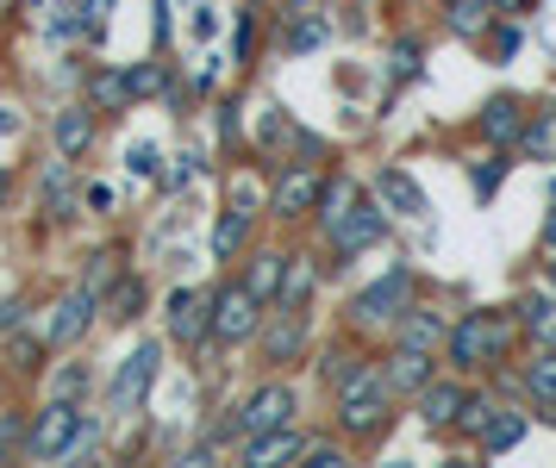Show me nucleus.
<instances>
[{"instance_id":"1","label":"nucleus","mask_w":556,"mask_h":468,"mask_svg":"<svg viewBox=\"0 0 556 468\" xmlns=\"http://www.w3.org/2000/svg\"><path fill=\"white\" fill-rule=\"evenodd\" d=\"M94 438H101V419L94 413H81L70 400H51L38 413V425L26 431V456H38V463H76Z\"/></svg>"},{"instance_id":"2","label":"nucleus","mask_w":556,"mask_h":468,"mask_svg":"<svg viewBox=\"0 0 556 468\" xmlns=\"http://www.w3.org/2000/svg\"><path fill=\"white\" fill-rule=\"evenodd\" d=\"M394 413V381L388 369H351L338 381V425L351 431V438H376L381 425Z\"/></svg>"},{"instance_id":"3","label":"nucleus","mask_w":556,"mask_h":468,"mask_svg":"<svg viewBox=\"0 0 556 468\" xmlns=\"http://www.w3.org/2000/svg\"><path fill=\"white\" fill-rule=\"evenodd\" d=\"M326 244L338 250V256H356V250H369L388 231V219H381V206H369V200H356V188L344 181V188H326Z\"/></svg>"},{"instance_id":"4","label":"nucleus","mask_w":556,"mask_h":468,"mask_svg":"<svg viewBox=\"0 0 556 468\" xmlns=\"http://www.w3.org/2000/svg\"><path fill=\"white\" fill-rule=\"evenodd\" d=\"M506 338H513V325L501 313H463L451 325V363L456 369H494V356L506 350Z\"/></svg>"},{"instance_id":"5","label":"nucleus","mask_w":556,"mask_h":468,"mask_svg":"<svg viewBox=\"0 0 556 468\" xmlns=\"http://www.w3.org/2000/svg\"><path fill=\"white\" fill-rule=\"evenodd\" d=\"M406 306H413V269L394 263L381 281H369V288L356 294V319L363 325H388V319H401Z\"/></svg>"},{"instance_id":"6","label":"nucleus","mask_w":556,"mask_h":468,"mask_svg":"<svg viewBox=\"0 0 556 468\" xmlns=\"http://www.w3.org/2000/svg\"><path fill=\"white\" fill-rule=\"evenodd\" d=\"M256 319H263V294H256L251 281H238V288H226V294L213 300V338L219 344H244L256 331Z\"/></svg>"},{"instance_id":"7","label":"nucleus","mask_w":556,"mask_h":468,"mask_svg":"<svg viewBox=\"0 0 556 468\" xmlns=\"http://www.w3.org/2000/svg\"><path fill=\"white\" fill-rule=\"evenodd\" d=\"M281 425H294V388H288V381H263V388L238 406V431H244V438H263V431H281Z\"/></svg>"},{"instance_id":"8","label":"nucleus","mask_w":556,"mask_h":468,"mask_svg":"<svg viewBox=\"0 0 556 468\" xmlns=\"http://www.w3.org/2000/svg\"><path fill=\"white\" fill-rule=\"evenodd\" d=\"M156 363H163V344H138V350H126V363L113 369V388H106L119 413H131L138 400L151 394V381H156Z\"/></svg>"},{"instance_id":"9","label":"nucleus","mask_w":556,"mask_h":468,"mask_svg":"<svg viewBox=\"0 0 556 468\" xmlns=\"http://www.w3.org/2000/svg\"><path fill=\"white\" fill-rule=\"evenodd\" d=\"M376 200L388 206V213H401V219H426V213H431V206H426V188H419L406 169H381V175H376Z\"/></svg>"},{"instance_id":"10","label":"nucleus","mask_w":556,"mask_h":468,"mask_svg":"<svg viewBox=\"0 0 556 468\" xmlns=\"http://www.w3.org/2000/svg\"><path fill=\"white\" fill-rule=\"evenodd\" d=\"M94 306H101V300H94V281H81L76 294L56 306V319L45 325V338H51V344H76L81 331H88V319H94Z\"/></svg>"},{"instance_id":"11","label":"nucleus","mask_w":556,"mask_h":468,"mask_svg":"<svg viewBox=\"0 0 556 468\" xmlns=\"http://www.w3.org/2000/svg\"><path fill=\"white\" fill-rule=\"evenodd\" d=\"M169 331H176L181 344H201L206 331H213V300L194 294V288H181V294L169 300Z\"/></svg>"},{"instance_id":"12","label":"nucleus","mask_w":556,"mask_h":468,"mask_svg":"<svg viewBox=\"0 0 556 468\" xmlns=\"http://www.w3.org/2000/svg\"><path fill=\"white\" fill-rule=\"evenodd\" d=\"M306 450V438L294 425H281V431H263V438H244V463L251 468H276V463H294Z\"/></svg>"},{"instance_id":"13","label":"nucleus","mask_w":556,"mask_h":468,"mask_svg":"<svg viewBox=\"0 0 556 468\" xmlns=\"http://www.w3.org/2000/svg\"><path fill=\"white\" fill-rule=\"evenodd\" d=\"M463 388H456V381H438V375H431L426 388H419V419L431 425V431H438V425H456L463 419Z\"/></svg>"},{"instance_id":"14","label":"nucleus","mask_w":556,"mask_h":468,"mask_svg":"<svg viewBox=\"0 0 556 468\" xmlns=\"http://www.w3.org/2000/svg\"><path fill=\"white\" fill-rule=\"evenodd\" d=\"M388 381H394V394H419V388L431 381V350L401 344L394 350V363H388Z\"/></svg>"},{"instance_id":"15","label":"nucleus","mask_w":556,"mask_h":468,"mask_svg":"<svg viewBox=\"0 0 556 468\" xmlns=\"http://www.w3.org/2000/svg\"><path fill=\"white\" fill-rule=\"evenodd\" d=\"M481 138H494V144H519V131H526V113H519V100H488L481 106Z\"/></svg>"},{"instance_id":"16","label":"nucleus","mask_w":556,"mask_h":468,"mask_svg":"<svg viewBox=\"0 0 556 468\" xmlns=\"http://www.w3.org/2000/svg\"><path fill=\"white\" fill-rule=\"evenodd\" d=\"M313 200H319V175H313V169H288V175L276 181V213H281V219L306 213Z\"/></svg>"},{"instance_id":"17","label":"nucleus","mask_w":556,"mask_h":468,"mask_svg":"<svg viewBox=\"0 0 556 468\" xmlns=\"http://www.w3.org/2000/svg\"><path fill=\"white\" fill-rule=\"evenodd\" d=\"M394 325H401V344H419V350H438V344H444V319H438L431 306H406Z\"/></svg>"},{"instance_id":"18","label":"nucleus","mask_w":556,"mask_h":468,"mask_svg":"<svg viewBox=\"0 0 556 468\" xmlns=\"http://www.w3.org/2000/svg\"><path fill=\"white\" fill-rule=\"evenodd\" d=\"M526 394L544 406V413H556V344L551 350H538L526 363Z\"/></svg>"},{"instance_id":"19","label":"nucleus","mask_w":556,"mask_h":468,"mask_svg":"<svg viewBox=\"0 0 556 468\" xmlns=\"http://www.w3.org/2000/svg\"><path fill=\"white\" fill-rule=\"evenodd\" d=\"M519 150H526L531 163H556V106H544L538 119H526V131H519Z\"/></svg>"},{"instance_id":"20","label":"nucleus","mask_w":556,"mask_h":468,"mask_svg":"<svg viewBox=\"0 0 556 468\" xmlns=\"http://www.w3.org/2000/svg\"><path fill=\"white\" fill-rule=\"evenodd\" d=\"M519 325H526L538 344H556V288H551V294L519 300Z\"/></svg>"},{"instance_id":"21","label":"nucleus","mask_w":556,"mask_h":468,"mask_svg":"<svg viewBox=\"0 0 556 468\" xmlns=\"http://www.w3.org/2000/svg\"><path fill=\"white\" fill-rule=\"evenodd\" d=\"M88 144H94V113H63L56 119V150L63 156H81Z\"/></svg>"},{"instance_id":"22","label":"nucleus","mask_w":556,"mask_h":468,"mask_svg":"<svg viewBox=\"0 0 556 468\" xmlns=\"http://www.w3.org/2000/svg\"><path fill=\"white\" fill-rule=\"evenodd\" d=\"M281 275H288V256H281V250H263V256L251 263V288L269 300V294L281 288Z\"/></svg>"},{"instance_id":"23","label":"nucleus","mask_w":556,"mask_h":468,"mask_svg":"<svg viewBox=\"0 0 556 468\" xmlns=\"http://www.w3.org/2000/svg\"><path fill=\"white\" fill-rule=\"evenodd\" d=\"M244 225H251V213H244V206H231L226 219L213 225V256H231V250L244 244Z\"/></svg>"},{"instance_id":"24","label":"nucleus","mask_w":556,"mask_h":468,"mask_svg":"<svg viewBox=\"0 0 556 468\" xmlns=\"http://www.w3.org/2000/svg\"><path fill=\"white\" fill-rule=\"evenodd\" d=\"M488 13H494V0H451V31L476 38L481 25H488Z\"/></svg>"},{"instance_id":"25","label":"nucleus","mask_w":556,"mask_h":468,"mask_svg":"<svg viewBox=\"0 0 556 468\" xmlns=\"http://www.w3.org/2000/svg\"><path fill=\"white\" fill-rule=\"evenodd\" d=\"M519 438H526V419H513V413H494L488 431H481V444H488V450H513Z\"/></svg>"},{"instance_id":"26","label":"nucleus","mask_w":556,"mask_h":468,"mask_svg":"<svg viewBox=\"0 0 556 468\" xmlns=\"http://www.w3.org/2000/svg\"><path fill=\"white\" fill-rule=\"evenodd\" d=\"M494 413H501L494 400L469 394V400H463V419H456V425H463V431H476V438H481V431H488V419H494Z\"/></svg>"},{"instance_id":"27","label":"nucleus","mask_w":556,"mask_h":468,"mask_svg":"<svg viewBox=\"0 0 556 468\" xmlns=\"http://www.w3.org/2000/svg\"><path fill=\"white\" fill-rule=\"evenodd\" d=\"M306 294H313V269H306V263H294V269L281 275V300H288V306H301Z\"/></svg>"},{"instance_id":"28","label":"nucleus","mask_w":556,"mask_h":468,"mask_svg":"<svg viewBox=\"0 0 556 468\" xmlns=\"http://www.w3.org/2000/svg\"><path fill=\"white\" fill-rule=\"evenodd\" d=\"M94 100H101V106H126L131 100V75H101V81H94Z\"/></svg>"},{"instance_id":"29","label":"nucleus","mask_w":556,"mask_h":468,"mask_svg":"<svg viewBox=\"0 0 556 468\" xmlns=\"http://www.w3.org/2000/svg\"><path fill=\"white\" fill-rule=\"evenodd\" d=\"M301 463H306V468H344L351 456H344L338 444H326V438H319V444H306V450H301Z\"/></svg>"},{"instance_id":"30","label":"nucleus","mask_w":556,"mask_h":468,"mask_svg":"<svg viewBox=\"0 0 556 468\" xmlns=\"http://www.w3.org/2000/svg\"><path fill=\"white\" fill-rule=\"evenodd\" d=\"M301 344V319H281V331L269 338V363H288V350Z\"/></svg>"},{"instance_id":"31","label":"nucleus","mask_w":556,"mask_h":468,"mask_svg":"<svg viewBox=\"0 0 556 468\" xmlns=\"http://www.w3.org/2000/svg\"><path fill=\"white\" fill-rule=\"evenodd\" d=\"M126 169L138 175V181H151V175H156V144H131L126 150Z\"/></svg>"},{"instance_id":"32","label":"nucleus","mask_w":556,"mask_h":468,"mask_svg":"<svg viewBox=\"0 0 556 468\" xmlns=\"http://www.w3.org/2000/svg\"><path fill=\"white\" fill-rule=\"evenodd\" d=\"M319 38H326V25H319V20H306L301 31H288V45H294V50H313Z\"/></svg>"},{"instance_id":"33","label":"nucleus","mask_w":556,"mask_h":468,"mask_svg":"<svg viewBox=\"0 0 556 468\" xmlns=\"http://www.w3.org/2000/svg\"><path fill=\"white\" fill-rule=\"evenodd\" d=\"M488 188H501V156H494V163H481V169H476V194H488Z\"/></svg>"},{"instance_id":"34","label":"nucleus","mask_w":556,"mask_h":468,"mask_svg":"<svg viewBox=\"0 0 556 468\" xmlns=\"http://www.w3.org/2000/svg\"><path fill=\"white\" fill-rule=\"evenodd\" d=\"M81 381H88V375H81V369H63V375H56V394H76Z\"/></svg>"},{"instance_id":"35","label":"nucleus","mask_w":556,"mask_h":468,"mask_svg":"<svg viewBox=\"0 0 556 468\" xmlns=\"http://www.w3.org/2000/svg\"><path fill=\"white\" fill-rule=\"evenodd\" d=\"M551 244H556V206H551Z\"/></svg>"},{"instance_id":"36","label":"nucleus","mask_w":556,"mask_h":468,"mask_svg":"<svg viewBox=\"0 0 556 468\" xmlns=\"http://www.w3.org/2000/svg\"><path fill=\"white\" fill-rule=\"evenodd\" d=\"M7 438H13V431H0V456H7Z\"/></svg>"}]
</instances>
